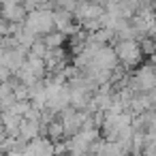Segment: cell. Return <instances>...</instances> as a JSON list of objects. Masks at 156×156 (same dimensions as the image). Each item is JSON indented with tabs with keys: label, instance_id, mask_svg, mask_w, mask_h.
I'll return each instance as SVG.
<instances>
[{
	"label": "cell",
	"instance_id": "cell-5",
	"mask_svg": "<svg viewBox=\"0 0 156 156\" xmlns=\"http://www.w3.org/2000/svg\"><path fill=\"white\" fill-rule=\"evenodd\" d=\"M39 39L45 43L47 49H60V47H64V43H66V37H64L62 32H58V30H51V32H47V34H43V37H39Z\"/></svg>",
	"mask_w": 156,
	"mask_h": 156
},
{
	"label": "cell",
	"instance_id": "cell-4",
	"mask_svg": "<svg viewBox=\"0 0 156 156\" xmlns=\"http://www.w3.org/2000/svg\"><path fill=\"white\" fill-rule=\"evenodd\" d=\"M45 137L56 145V143H62V141H66V133H64V126H62V122H60V118H56V120H51L47 126H45Z\"/></svg>",
	"mask_w": 156,
	"mask_h": 156
},
{
	"label": "cell",
	"instance_id": "cell-6",
	"mask_svg": "<svg viewBox=\"0 0 156 156\" xmlns=\"http://www.w3.org/2000/svg\"><path fill=\"white\" fill-rule=\"evenodd\" d=\"M47 47H45V43L41 41V39H37L32 45H30V49H28V56L30 58H41V60H45V56H47Z\"/></svg>",
	"mask_w": 156,
	"mask_h": 156
},
{
	"label": "cell",
	"instance_id": "cell-2",
	"mask_svg": "<svg viewBox=\"0 0 156 156\" xmlns=\"http://www.w3.org/2000/svg\"><path fill=\"white\" fill-rule=\"evenodd\" d=\"M24 26H26L30 32H34L37 37H43V34L56 30V28H54V13H51L49 9H34V11H30V13L26 15Z\"/></svg>",
	"mask_w": 156,
	"mask_h": 156
},
{
	"label": "cell",
	"instance_id": "cell-9",
	"mask_svg": "<svg viewBox=\"0 0 156 156\" xmlns=\"http://www.w3.org/2000/svg\"><path fill=\"white\" fill-rule=\"evenodd\" d=\"M0 2H2V0H0Z\"/></svg>",
	"mask_w": 156,
	"mask_h": 156
},
{
	"label": "cell",
	"instance_id": "cell-7",
	"mask_svg": "<svg viewBox=\"0 0 156 156\" xmlns=\"http://www.w3.org/2000/svg\"><path fill=\"white\" fill-rule=\"evenodd\" d=\"M7 137V128H5V124H2V120H0V141H2Z\"/></svg>",
	"mask_w": 156,
	"mask_h": 156
},
{
	"label": "cell",
	"instance_id": "cell-1",
	"mask_svg": "<svg viewBox=\"0 0 156 156\" xmlns=\"http://www.w3.org/2000/svg\"><path fill=\"white\" fill-rule=\"evenodd\" d=\"M113 54L120 62V66H124L126 71H137L143 64V54L137 41L126 39V41H113Z\"/></svg>",
	"mask_w": 156,
	"mask_h": 156
},
{
	"label": "cell",
	"instance_id": "cell-3",
	"mask_svg": "<svg viewBox=\"0 0 156 156\" xmlns=\"http://www.w3.org/2000/svg\"><path fill=\"white\" fill-rule=\"evenodd\" d=\"M0 15L7 24H24L28 11L24 7V0H2L0 2Z\"/></svg>",
	"mask_w": 156,
	"mask_h": 156
},
{
	"label": "cell",
	"instance_id": "cell-8",
	"mask_svg": "<svg viewBox=\"0 0 156 156\" xmlns=\"http://www.w3.org/2000/svg\"><path fill=\"white\" fill-rule=\"evenodd\" d=\"M60 156H71V154H60Z\"/></svg>",
	"mask_w": 156,
	"mask_h": 156
}]
</instances>
